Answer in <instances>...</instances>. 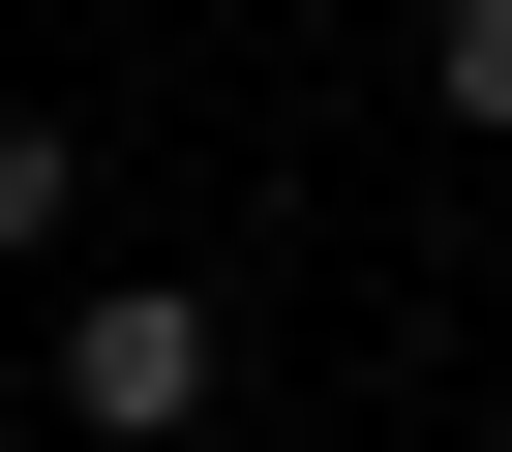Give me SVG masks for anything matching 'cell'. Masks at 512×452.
<instances>
[{
    "instance_id": "3957f363",
    "label": "cell",
    "mask_w": 512,
    "mask_h": 452,
    "mask_svg": "<svg viewBox=\"0 0 512 452\" xmlns=\"http://www.w3.org/2000/svg\"><path fill=\"white\" fill-rule=\"evenodd\" d=\"M61 211H91V151H61L31 91H0V242H61Z\"/></svg>"
},
{
    "instance_id": "7a4b0ae2",
    "label": "cell",
    "mask_w": 512,
    "mask_h": 452,
    "mask_svg": "<svg viewBox=\"0 0 512 452\" xmlns=\"http://www.w3.org/2000/svg\"><path fill=\"white\" fill-rule=\"evenodd\" d=\"M422 121H482V151H512V0H422Z\"/></svg>"
},
{
    "instance_id": "277c9868",
    "label": "cell",
    "mask_w": 512,
    "mask_h": 452,
    "mask_svg": "<svg viewBox=\"0 0 512 452\" xmlns=\"http://www.w3.org/2000/svg\"><path fill=\"white\" fill-rule=\"evenodd\" d=\"M482 272H512V242H482Z\"/></svg>"
},
{
    "instance_id": "6da1fadb",
    "label": "cell",
    "mask_w": 512,
    "mask_h": 452,
    "mask_svg": "<svg viewBox=\"0 0 512 452\" xmlns=\"http://www.w3.org/2000/svg\"><path fill=\"white\" fill-rule=\"evenodd\" d=\"M211 392H241V302H211V272H91V302H61V422H91V452H181Z\"/></svg>"
}]
</instances>
